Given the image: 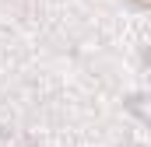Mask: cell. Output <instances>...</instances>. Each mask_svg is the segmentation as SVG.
<instances>
[{
  "label": "cell",
  "mask_w": 151,
  "mask_h": 147,
  "mask_svg": "<svg viewBox=\"0 0 151 147\" xmlns=\"http://www.w3.org/2000/svg\"><path fill=\"white\" fill-rule=\"evenodd\" d=\"M148 63H151V53H148Z\"/></svg>",
  "instance_id": "cell-2"
},
{
  "label": "cell",
  "mask_w": 151,
  "mask_h": 147,
  "mask_svg": "<svg viewBox=\"0 0 151 147\" xmlns=\"http://www.w3.org/2000/svg\"><path fill=\"white\" fill-rule=\"evenodd\" d=\"M0 137H4V126H0Z\"/></svg>",
  "instance_id": "cell-1"
}]
</instances>
